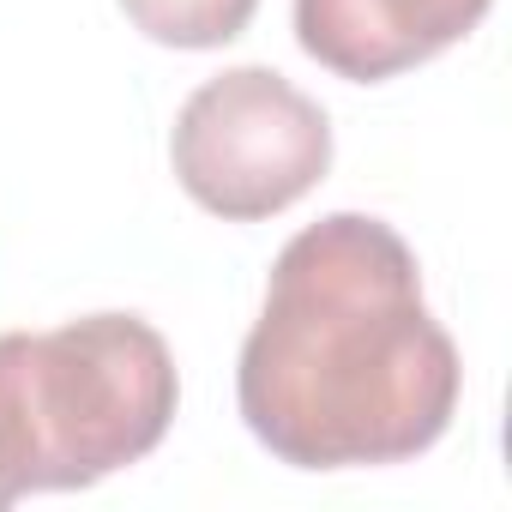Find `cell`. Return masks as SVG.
I'll return each instance as SVG.
<instances>
[{
	"label": "cell",
	"mask_w": 512,
	"mask_h": 512,
	"mask_svg": "<svg viewBox=\"0 0 512 512\" xmlns=\"http://www.w3.org/2000/svg\"><path fill=\"white\" fill-rule=\"evenodd\" d=\"M175 181L223 223H260L308 199L332 169V121L272 67L205 79L169 133Z\"/></svg>",
	"instance_id": "3957f363"
},
{
	"label": "cell",
	"mask_w": 512,
	"mask_h": 512,
	"mask_svg": "<svg viewBox=\"0 0 512 512\" xmlns=\"http://www.w3.org/2000/svg\"><path fill=\"white\" fill-rule=\"evenodd\" d=\"M458 344L428 314L410 241L332 211L284 241L235 368L247 434L296 470H368L428 452L458 410Z\"/></svg>",
	"instance_id": "6da1fadb"
},
{
	"label": "cell",
	"mask_w": 512,
	"mask_h": 512,
	"mask_svg": "<svg viewBox=\"0 0 512 512\" xmlns=\"http://www.w3.org/2000/svg\"><path fill=\"white\" fill-rule=\"evenodd\" d=\"M260 0H121L133 31L163 49H223L247 31Z\"/></svg>",
	"instance_id": "5b68a950"
},
{
	"label": "cell",
	"mask_w": 512,
	"mask_h": 512,
	"mask_svg": "<svg viewBox=\"0 0 512 512\" xmlns=\"http://www.w3.org/2000/svg\"><path fill=\"white\" fill-rule=\"evenodd\" d=\"M494 0H296V43L350 85L398 79L464 43Z\"/></svg>",
	"instance_id": "277c9868"
},
{
	"label": "cell",
	"mask_w": 512,
	"mask_h": 512,
	"mask_svg": "<svg viewBox=\"0 0 512 512\" xmlns=\"http://www.w3.org/2000/svg\"><path fill=\"white\" fill-rule=\"evenodd\" d=\"M175 404V356L139 314L0 332V506L139 464L169 434Z\"/></svg>",
	"instance_id": "7a4b0ae2"
}]
</instances>
